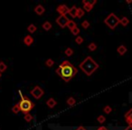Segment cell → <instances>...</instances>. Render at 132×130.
Segmentation results:
<instances>
[{
	"instance_id": "obj_1",
	"label": "cell",
	"mask_w": 132,
	"mask_h": 130,
	"mask_svg": "<svg viewBox=\"0 0 132 130\" xmlns=\"http://www.w3.org/2000/svg\"><path fill=\"white\" fill-rule=\"evenodd\" d=\"M56 73L65 82H69L77 74L78 70L69 60H64L56 69Z\"/></svg>"
},
{
	"instance_id": "obj_2",
	"label": "cell",
	"mask_w": 132,
	"mask_h": 130,
	"mask_svg": "<svg viewBox=\"0 0 132 130\" xmlns=\"http://www.w3.org/2000/svg\"><path fill=\"white\" fill-rule=\"evenodd\" d=\"M81 70L86 74L87 76H90L97 69H99V65L95 60L92 59V57L88 56L81 62L80 64Z\"/></svg>"
},
{
	"instance_id": "obj_3",
	"label": "cell",
	"mask_w": 132,
	"mask_h": 130,
	"mask_svg": "<svg viewBox=\"0 0 132 130\" xmlns=\"http://www.w3.org/2000/svg\"><path fill=\"white\" fill-rule=\"evenodd\" d=\"M19 94H20V97H21V100L18 102L19 108H20V111L23 112V113L26 115V114L29 113V112L35 108V105L29 98L23 95V93L20 91V90H19Z\"/></svg>"
},
{
	"instance_id": "obj_4",
	"label": "cell",
	"mask_w": 132,
	"mask_h": 130,
	"mask_svg": "<svg viewBox=\"0 0 132 130\" xmlns=\"http://www.w3.org/2000/svg\"><path fill=\"white\" fill-rule=\"evenodd\" d=\"M119 21H120V19H119L115 14L111 13L105 18L104 23H105V24H107L111 30H114L117 27L118 24H119Z\"/></svg>"
},
{
	"instance_id": "obj_5",
	"label": "cell",
	"mask_w": 132,
	"mask_h": 130,
	"mask_svg": "<svg viewBox=\"0 0 132 130\" xmlns=\"http://www.w3.org/2000/svg\"><path fill=\"white\" fill-rule=\"evenodd\" d=\"M30 94L32 95V97L35 98V99H39L42 98V96L44 94V91L41 87L39 86H35L33 90L30 91Z\"/></svg>"
},
{
	"instance_id": "obj_6",
	"label": "cell",
	"mask_w": 132,
	"mask_h": 130,
	"mask_svg": "<svg viewBox=\"0 0 132 130\" xmlns=\"http://www.w3.org/2000/svg\"><path fill=\"white\" fill-rule=\"evenodd\" d=\"M69 22V19L67 18L66 15H60L58 18L56 19L57 24H59V26L62 28H64L67 26V24Z\"/></svg>"
},
{
	"instance_id": "obj_7",
	"label": "cell",
	"mask_w": 132,
	"mask_h": 130,
	"mask_svg": "<svg viewBox=\"0 0 132 130\" xmlns=\"http://www.w3.org/2000/svg\"><path fill=\"white\" fill-rule=\"evenodd\" d=\"M96 3H97V1H96V0H94V1H92V2H88V1H86V0H83V1H82L83 9H84L86 12H90L92 10V8H93L94 5H95Z\"/></svg>"
},
{
	"instance_id": "obj_8",
	"label": "cell",
	"mask_w": 132,
	"mask_h": 130,
	"mask_svg": "<svg viewBox=\"0 0 132 130\" xmlns=\"http://www.w3.org/2000/svg\"><path fill=\"white\" fill-rule=\"evenodd\" d=\"M69 9L70 8L66 6V5H60V6H58L56 10L60 14V15H66V14H68Z\"/></svg>"
},
{
	"instance_id": "obj_9",
	"label": "cell",
	"mask_w": 132,
	"mask_h": 130,
	"mask_svg": "<svg viewBox=\"0 0 132 130\" xmlns=\"http://www.w3.org/2000/svg\"><path fill=\"white\" fill-rule=\"evenodd\" d=\"M125 120L129 125H132V108H130L126 114H125Z\"/></svg>"
},
{
	"instance_id": "obj_10",
	"label": "cell",
	"mask_w": 132,
	"mask_h": 130,
	"mask_svg": "<svg viewBox=\"0 0 132 130\" xmlns=\"http://www.w3.org/2000/svg\"><path fill=\"white\" fill-rule=\"evenodd\" d=\"M44 11H45V9H44V7L42 6V5H37L36 6H35V12L36 15H42L44 13Z\"/></svg>"
},
{
	"instance_id": "obj_11",
	"label": "cell",
	"mask_w": 132,
	"mask_h": 130,
	"mask_svg": "<svg viewBox=\"0 0 132 130\" xmlns=\"http://www.w3.org/2000/svg\"><path fill=\"white\" fill-rule=\"evenodd\" d=\"M24 44H26V46H31L32 44L34 42V38L31 36V35H26V37L24 38Z\"/></svg>"
},
{
	"instance_id": "obj_12",
	"label": "cell",
	"mask_w": 132,
	"mask_h": 130,
	"mask_svg": "<svg viewBox=\"0 0 132 130\" xmlns=\"http://www.w3.org/2000/svg\"><path fill=\"white\" fill-rule=\"evenodd\" d=\"M56 104H57V101L55 100L53 98H50V99L46 101V105H47V107L50 108H53L56 106Z\"/></svg>"
},
{
	"instance_id": "obj_13",
	"label": "cell",
	"mask_w": 132,
	"mask_h": 130,
	"mask_svg": "<svg viewBox=\"0 0 132 130\" xmlns=\"http://www.w3.org/2000/svg\"><path fill=\"white\" fill-rule=\"evenodd\" d=\"M77 10H78V8L76 7V6H73L72 8L69 9L68 14L72 17V18H76V17H77Z\"/></svg>"
},
{
	"instance_id": "obj_14",
	"label": "cell",
	"mask_w": 132,
	"mask_h": 130,
	"mask_svg": "<svg viewBox=\"0 0 132 130\" xmlns=\"http://www.w3.org/2000/svg\"><path fill=\"white\" fill-rule=\"evenodd\" d=\"M117 51H118V53H119V54L124 55L125 53H127V48H126V46L122 44V45H119V47H118Z\"/></svg>"
},
{
	"instance_id": "obj_15",
	"label": "cell",
	"mask_w": 132,
	"mask_h": 130,
	"mask_svg": "<svg viewBox=\"0 0 132 130\" xmlns=\"http://www.w3.org/2000/svg\"><path fill=\"white\" fill-rule=\"evenodd\" d=\"M43 28H44L45 31H49V30L52 29V24L50 22H48V21H46V22H44V24H43Z\"/></svg>"
},
{
	"instance_id": "obj_16",
	"label": "cell",
	"mask_w": 132,
	"mask_h": 130,
	"mask_svg": "<svg viewBox=\"0 0 132 130\" xmlns=\"http://www.w3.org/2000/svg\"><path fill=\"white\" fill-rule=\"evenodd\" d=\"M36 30H37V27L35 25V24H30L29 26L27 27V31L29 32L30 33H35L36 32Z\"/></svg>"
},
{
	"instance_id": "obj_17",
	"label": "cell",
	"mask_w": 132,
	"mask_h": 130,
	"mask_svg": "<svg viewBox=\"0 0 132 130\" xmlns=\"http://www.w3.org/2000/svg\"><path fill=\"white\" fill-rule=\"evenodd\" d=\"M76 23L74 22L73 20H69V22H68V24H67V27L69 28L70 30H72L73 28H75L76 27Z\"/></svg>"
},
{
	"instance_id": "obj_18",
	"label": "cell",
	"mask_w": 132,
	"mask_h": 130,
	"mask_svg": "<svg viewBox=\"0 0 132 130\" xmlns=\"http://www.w3.org/2000/svg\"><path fill=\"white\" fill-rule=\"evenodd\" d=\"M119 24H121L123 26H127L129 24V20H128V18H127V17H122V18L120 19V21H119Z\"/></svg>"
},
{
	"instance_id": "obj_19",
	"label": "cell",
	"mask_w": 132,
	"mask_h": 130,
	"mask_svg": "<svg viewBox=\"0 0 132 130\" xmlns=\"http://www.w3.org/2000/svg\"><path fill=\"white\" fill-rule=\"evenodd\" d=\"M88 49H89V51H94L97 49V44H96L95 42H90L88 45Z\"/></svg>"
},
{
	"instance_id": "obj_20",
	"label": "cell",
	"mask_w": 132,
	"mask_h": 130,
	"mask_svg": "<svg viewBox=\"0 0 132 130\" xmlns=\"http://www.w3.org/2000/svg\"><path fill=\"white\" fill-rule=\"evenodd\" d=\"M66 102H67V104H68L69 106H71V107L74 106V105L76 104V100L73 99V98H72V97L69 98V99H67V101H66Z\"/></svg>"
},
{
	"instance_id": "obj_21",
	"label": "cell",
	"mask_w": 132,
	"mask_h": 130,
	"mask_svg": "<svg viewBox=\"0 0 132 130\" xmlns=\"http://www.w3.org/2000/svg\"><path fill=\"white\" fill-rule=\"evenodd\" d=\"M6 69H7V66L6 65V63H5L4 62H0V72L2 73V72H4Z\"/></svg>"
},
{
	"instance_id": "obj_22",
	"label": "cell",
	"mask_w": 132,
	"mask_h": 130,
	"mask_svg": "<svg viewBox=\"0 0 132 130\" xmlns=\"http://www.w3.org/2000/svg\"><path fill=\"white\" fill-rule=\"evenodd\" d=\"M12 112L15 114H17L18 112H20V108H19V104L18 103H16V104L15 105V106L12 108Z\"/></svg>"
},
{
	"instance_id": "obj_23",
	"label": "cell",
	"mask_w": 132,
	"mask_h": 130,
	"mask_svg": "<svg viewBox=\"0 0 132 130\" xmlns=\"http://www.w3.org/2000/svg\"><path fill=\"white\" fill-rule=\"evenodd\" d=\"M64 53H65V54L67 55L68 57H70V56H72V55L73 54V50H72V48L69 47V48H67L65 51H64Z\"/></svg>"
},
{
	"instance_id": "obj_24",
	"label": "cell",
	"mask_w": 132,
	"mask_h": 130,
	"mask_svg": "<svg viewBox=\"0 0 132 130\" xmlns=\"http://www.w3.org/2000/svg\"><path fill=\"white\" fill-rule=\"evenodd\" d=\"M24 120H26V122H31V121L33 120V116H32L30 113L26 114V115H24Z\"/></svg>"
},
{
	"instance_id": "obj_25",
	"label": "cell",
	"mask_w": 132,
	"mask_h": 130,
	"mask_svg": "<svg viewBox=\"0 0 132 130\" xmlns=\"http://www.w3.org/2000/svg\"><path fill=\"white\" fill-rule=\"evenodd\" d=\"M84 15V10H82L81 8H78L77 10V17L78 18H81Z\"/></svg>"
},
{
	"instance_id": "obj_26",
	"label": "cell",
	"mask_w": 132,
	"mask_h": 130,
	"mask_svg": "<svg viewBox=\"0 0 132 130\" xmlns=\"http://www.w3.org/2000/svg\"><path fill=\"white\" fill-rule=\"evenodd\" d=\"M53 64H54V62H53V60H52V59H48V60H45V65L47 67H53Z\"/></svg>"
},
{
	"instance_id": "obj_27",
	"label": "cell",
	"mask_w": 132,
	"mask_h": 130,
	"mask_svg": "<svg viewBox=\"0 0 132 130\" xmlns=\"http://www.w3.org/2000/svg\"><path fill=\"white\" fill-rule=\"evenodd\" d=\"M97 121L99 123H101V124H102V123H104L105 121H106V117H105L104 116L101 115V116H99V117H97Z\"/></svg>"
},
{
	"instance_id": "obj_28",
	"label": "cell",
	"mask_w": 132,
	"mask_h": 130,
	"mask_svg": "<svg viewBox=\"0 0 132 130\" xmlns=\"http://www.w3.org/2000/svg\"><path fill=\"white\" fill-rule=\"evenodd\" d=\"M81 27L84 28V29L89 28V27H90V22H89V21H87V20L83 21V22L81 23Z\"/></svg>"
},
{
	"instance_id": "obj_29",
	"label": "cell",
	"mask_w": 132,
	"mask_h": 130,
	"mask_svg": "<svg viewBox=\"0 0 132 130\" xmlns=\"http://www.w3.org/2000/svg\"><path fill=\"white\" fill-rule=\"evenodd\" d=\"M71 32H72V33L73 35H79V33H80V29H79V27H77L76 26L75 28H73L72 30H71Z\"/></svg>"
},
{
	"instance_id": "obj_30",
	"label": "cell",
	"mask_w": 132,
	"mask_h": 130,
	"mask_svg": "<svg viewBox=\"0 0 132 130\" xmlns=\"http://www.w3.org/2000/svg\"><path fill=\"white\" fill-rule=\"evenodd\" d=\"M103 111H104V113H106V114H110V112L112 111V108H110V106H105L104 108H103Z\"/></svg>"
},
{
	"instance_id": "obj_31",
	"label": "cell",
	"mask_w": 132,
	"mask_h": 130,
	"mask_svg": "<svg viewBox=\"0 0 132 130\" xmlns=\"http://www.w3.org/2000/svg\"><path fill=\"white\" fill-rule=\"evenodd\" d=\"M75 42H76V44H81L83 42V38L81 36H77L75 38Z\"/></svg>"
},
{
	"instance_id": "obj_32",
	"label": "cell",
	"mask_w": 132,
	"mask_h": 130,
	"mask_svg": "<svg viewBox=\"0 0 132 130\" xmlns=\"http://www.w3.org/2000/svg\"><path fill=\"white\" fill-rule=\"evenodd\" d=\"M97 130H109L106 126H100V127L97 128Z\"/></svg>"
},
{
	"instance_id": "obj_33",
	"label": "cell",
	"mask_w": 132,
	"mask_h": 130,
	"mask_svg": "<svg viewBox=\"0 0 132 130\" xmlns=\"http://www.w3.org/2000/svg\"><path fill=\"white\" fill-rule=\"evenodd\" d=\"M76 130H86V128H85L84 126H79V127L76 128Z\"/></svg>"
},
{
	"instance_id": "obj_34",
	"label": "cell",
	"mask_w": 132,
	"mask_h": 130,
	"mask_svg": "<svg viewBox=\"0 0 132 130\" xmlns=\"http://www.w3.org/2000/svg\"><path fill=\"white\" fill-rule=\"evenodd\" d=\"M124 130H132V125H129V126H128Z\"/></svg>"
},
{
	"instance_id": "obj_35",
	"label": "cell",
	"mask_w": 132,
	"mask_h": 130,
	"mask_svg": "<svg viewBox=\"0 0 132 130\" xmlns=\"http://www.w3.org/2000/svg\"><path fill=\"white\" fill-rule=\"evenodd\" d=\"M127 3H128V4H130V3H132V0H128Z\"/></svg>"
},
{
	"instance_id": "obj_36",
	"label": "cell",
	"mask_w": 132,
	"mask_h": 130,
	"mask_svg": "<svg viewBox=\"0 0 132 130\" xmlns=\"http://www.w3.org/2000/svg\"><path fill=\"white\" fill-rule=\"evenodd\" d=\"M1 76H2V73H1V72H0V78H1Z\"/></svg>"
}]
</instances>
